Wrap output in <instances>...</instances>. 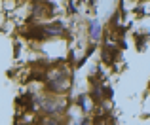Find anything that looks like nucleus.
I'll return each instance as SVG.
<instances>
[{
	"label": "nucleus",
	"mask_w": 150,
	"mask_h": 125,
	"mask_svg": "<svg viewBox=\"0 0 150 125\" xmlns=\"http://www.w3.org/2000/svg\"><path fill=\"white\" fill-rule=\"evenodd\" d=\"M82 125H89V121H88V119H84V121H82Z\"/></svg>",
	"instance_id": "nucleus-3"
},
{
	"label": "nucleus",
	"mask_w": 150,
	"mask_h": 125,
	"mask_svg": "<svg viewBox=\"0 0 150 125\" xmlns=\"http://www.w3.org/2000/svg\"><path fill=\"white\" fill-rule=\"evenodd\" d=\"M99 32H101V27H99V23H91V38H99Z\"/></svg>",
	"instance_id": "nucleus-2"
},
{
	"label": "nucleus",
	"mask_w": 150,
	"mask_h": 125,
	"mask_svg": "<svg viewBox=\"0 0 150 125\" xmlns=\"http://www.w3.org/2000/svg\"><path fill=\"white\" fill-rule=\"evenodd\" d=\"M97 125H114L112 123V118H108V116H99V118H97Z\"/></svg>",
	"instance_id": "nucleus-1"
}]
</instances>
